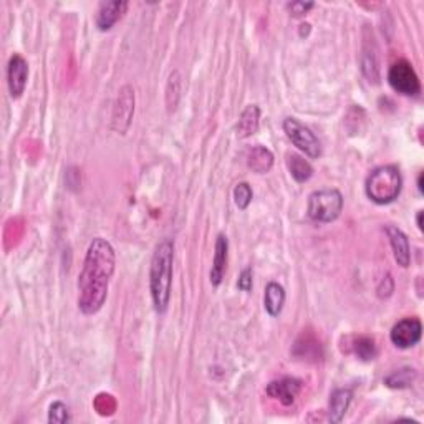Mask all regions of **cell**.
<instances>
[{
  "label": "cell",
  "instance_id": "obj_1",
  "mask_svg": "<svg viewBox=\"0 0 424 424\" xmlns=\"http://www.w3.org/2000/svg\"><path fill=\"white\" fill-rule=\"evenodd\" d=\"M114 265L117 254L113 245L103 237L91 240L78 277V308L81 313L95 315L105 305Z\"/></svg>",
  "mask_w": 424,
  "mask_h": 424
},
{
  "label": "cell",
  "instance_id": "obj_2",
  "mask_svg": "<svg viewBox=\"0 0 424 424\" xmlns=\"http://www.w3.org/2000/svg\"><path fill=\"white\" fill-rule=\"evenodd\" d=\"M172 265H175V242L171 239H165L158 244L151 259L149 269V290L154 310L159 315L166 313L171 300L172 287Z\"/></svg>",
  "mask_w": 424,
  "mask_h": 424
},
{
  "label": "cell",
  "instance_id": "obj_3",
  "mask_svg": "<svg viewBox=\"0 0 424 424\" xmlns=\"http://www.w3.org/2000/svg\"><path fill=\"white\" fill-rule=\"evenodd\" d=\"M401 172L396 166L388 165L379 166L370 172V176L366 177L365 191L370 201H373L375 204L384 206L398 199V196L401 194Z\"/></svg>",
  "mask_w": 424,
  "mask_h": 424
},
{
  "label": "cell",
  "instance_id": "obj_4",
  "mask_svg": "<svg viewBox=\"0 0 424 424\" xmlns=\"http://www.w3.org/2000/svg\"><path fill=\"white\" fill-rule=\"evenodd\" d=\"M341 209H343V196L338 189L313 191L308 197V218L315 223H334L338 219Z\"/></svg>",
  "mask_w": 424,
  "mask_h": 424
},
{
  "label": "cell",
  "instance_id": "obj_5",
  "mask_svg": "<svg viewBox=\"0 0 424 424\" xmlns=\"http://www.w3.org/2000/svg\"><path fill=\"white\" fill-rule=\"evenodd\" d=\"M283 131H285L287 138L293 143V146H297L305 156L317 159L322 156V144L318 141V138L313 134L310 128H307L305 124H302L295 118H285L283 119Z\"/></svg>",
  "mask_w": 424,
  "mask_h": 424
},
{
  "label": "cell",
  "instance_id": "obj_6",
  "mask_svg": "<svg viewBox=\"0 0 424 424\" xmlns=\"http://www.w3.org/2000/svg\"><path fill=\"white\" fill-rule=\"evenodd\" d=\"M388 83L394 91L404 96H418L421 93V83L413 65L406 60H399L388 71Z\"/></svg>",
  "mask_w": 424,
  "mask_h": 424
},
{
  "label": "cell",
  "instance_id": "obj_7",
  "mask_svg": "<svg viewBox=\"0 0 424 424\" xmlns=\"http://www.w3.org/2000/svg\"><path fill=\"white\" fill-rule=\"evenodd\" d=\"M423 335V325L418 318H403L389 331V340L398 348H413L419 343Z\"/></svg>",
  "mask_w": 424,
  "mask_h": 424
},
{
  "label": "cell",
  "instance_id": "obj_8",
  "mask_svg": "<svg viewBox=\"0 0 424 424\" xmlns=\"http://www.w3.org/2000/svg\"><path fill=\"white\" fill-rule=\"evenodd\" d=\"M134 114V91L129 85L119 90L117 106L113 112V128L114 131L124 134L131 124Z\"/></svg>",
  "mask_w": 424,
  "mask_h": 424
},
{
  "label": "cell",
  "instance_id": "obj_9",
  "mask_svg": "<svg viewBox=\"0 0 424 424\" xmlns=\"http://www.w3.org/2000/svg\"><path fill=\"white\" fill-rule=\"evenodd\" d=\"M302 379L285 377L269 383L267 388H265V393H267V396L277 399L283 406H290V404L295 403V398L302 391Z\"/></svg>",
  "mask_w": 424,
  "mask_h": 424
},
{
  "label": "cell",
  "instance_id": "obj_10",
  "mask_svg": "<svg viewBox=\"0 0 424 424\" xmlns=\"http://www.w3.org/2000/svg\"><path fill=\"white\" fill-rule=\"evenodd\" d=\"M28 80V64L18 53H13L8 60L7 69V83L8 91H11L12 98H20L23 91H25Z\"/></svg>",
  "mask_w": 424,
  "mask_h": 424
},
{
  "label": "cell",
  "instance_id": "obj_11",
  "mask_svg": "<svg viewBox=\"0 0 424 424\" xmlns=\"http://www.w3.org/2000/svg\"><path fill=\"white\" fill-rule=\"evenodd\" d=\"M228 257H229V240L224 234L218 235L214 249V260H212L211 269V283L214 287H219L224 281L225 269H228Z\"/></svg>",
  "mask_w": 424,
  "mask_h": 424
},
{
  "label": "cell",
  "instance_id": "obj_12",
  "mask_svg": "<svg viewBox=\"0 0 424 424\" xmlns=\"http://www.w3.org/2000/svg\"><path fill=\"white\" fill-rule=\"evenodd\" d=\"M384 232H387L389 244H391L394 260H396L398 265H401L403 269H406L409 262H411V249H409V240L406 234L399 228H396V225L391 224L384 228Z\"/></svg>",
  "mask_w": 424,
  "mask_h": 424
},
{
  "label": "cell",
  "instance_id": "obj_13",
  "mask_svg": "<svg viewBox=\"0 0 424 424\" xmlns=\"http://www.w3.org/2000/svg\"><path fill=\"white\" fill-rule=\"evenodd\" d=\"M128 8L126 0H114V2H103L96 12V27L101 32L110 30L119 18L124 16Z\"/></svg>",
  "mask_w": 424,
  "mask_h": 424
},
{
  "label": "cell",
  "instance_id": "obj_14",
  "mask_svg": "<svg viewBox=\"0 0 424 424\" xmlns=\"http://www.w3.org/2000/svg\"><path fill=\"white\" fill-rule=\"evenodd\" d=\"M351 399H353V391L348 388L335 389L330 396L329 404V419L331 423H341L343 421L346 411H348Z\"/></svg>",
  "mask_w": 424,
  "mask_h": 424
},
{
  "label": "cell",
  "instance_id": "obj_15",
  "mask_svg": "<svg viewBox=\"0 0 424 424\" xmlns=\"http://www.w3.org/2000/svg\"><path fill=\"white\" fill-rule=\"evenodd\" d=\"M247 166L252 170L255 175H265L272 170L273 166V154L269 148L257 146L250 148L247 153Z\"/></svg>",
  "mask_w": 424,
  "mask_h": 424
},
{
  "label": "cell",
  "instance_id": "obj_16",
  "mask_svg": "<svg viewBox=\"0 0 424 424\" xmlns=\"http://www.w3.org/2000/svg\"><path fill=\"white\" fill-rule=\"evenodd\" d=\"M259 124H260V108L257 105H249L245 106L244 112L240 113L235 131H237L239 138H250L259 131Z\"/></svg>",
  "mask_w": 424,
  "mask_h": 424
},
{
  "label": "cell",
  "instance_id": "obj_17",
  "mask_svg": "<svg viewBox=\"0 0 424 424\" xmlns=\"http://www.w3.org/2000/svg\"><path fill=\"white\" fill-rule=\"evenodd\" d=\"M361 71H363V75L368 78V81H373V83H378L379 81V64L373 38L366 40L363 45V53H361Z\"/></svg>",
  "mask_w": 424,
  "mask_h": 424
},
{
  "label": "cell",
  "instance_id": "obj_18",
  "mask_svg": "<svg viewBox=\"0 0 424 424\" xmlns=\"http://www.w3.org/2000/svg\"><path fill=\"white\" fill-rule=\"evenodd\" d=\"M285 303V288L277 282H269L264 293V307L271 317L281 315Z\"/></svg>",
  "mask_w": 424,
  "mask_h": 424
},
{
  "label": "cell",
  "instance_id": "obj_19",
  "mask_svg": "<svg viewBox=\"0 0 424 424\" xmlns=\"http://www.w3.org/2000/svg\"><path fill=\"white\" fill-rule=\"evenodd\" d=\"M287 167L290 176L297 182H307L313 176V167L305 158L300 154L290 153L287 154Z\"/></svg>",
  "mask_w": 424,
  "mask_h": 424
},
{
  "label": "cell",
  "instance_id": "obj_20",
  "mask_svg": "<svg viewBox=\"0 0 424 424\" xmlns=\"http://www.w3.org/2000/svg\"><path fill=\"white\" fill-rule=\"evenodd\" d=\"M414 379H416V371L413 368H403L394 371V373L384 378V384L393 389H404V388H411Z\"/></svg>",
  "mask_w": 424,
  "mask_h": 424
},
{
  "label": "cell",
  "instance_id": "obj_21",
  "mask_svg": "<svg viewBox=\"0 0 424 424\" xmlns=\"http://www.w3.org/2000/svg\"><path fill=\"white\" fill-rule=\"evenodd\" d=\"M181 96V75L179 71H172L167 78V85H166V105H167V112H175V108L177 106V101H179Z\"/></svg>",
  "mask_w": 424,
  "mask_h": 424
},
{
  "label": "cell",
  "instance_id": "obj_22",
  "mask_svg": "<svg viewBox=\"0 0 424 424\" xmlns=\"http://www.w3.org/2000/svg\"><path fill=\"white\" fill-rule=\"evenodd\" d=\"M353 350L356 356L363 361H371L377 358L378 350L377 345H375V340L370 338V336H358L353 343Z\"/></svg>",
  "mask_w": 424,
  "mask_h": 424
},
{
  "label": "cell",
  "instance_id": "obj_23",
  "mask_svg": "<svg viewBox=\"0 0 424 424\" xmlns=\"http://www.w3.org/2000/svg\"><path fill=\"white\" fill-rule=\"evenodd\" d=\"M252 197L254 192L249 182H239V184L234 187V202L240 211L247 209L250 202H252Z\"/></svg>",
  "mask_w": 424,
  "mask_h": 424
},
{
  "label": "cell",
  "instance_id": "obj_24",
  "mask_svg": "<svg viewBox=\"0 0 424 424\" xmlns=\"http://www.w3.org/2000/svg\"><path fill=\"white\" fill-rule=\"evenodd\" d=\"M70 411L69 406L61 401H55L50 404V409H48V423H55V424H65L70 423Z\"/></svg>",
  "mask_w": 424,
  "mask_h": 424
},
{
  "label": "cell",
  "instance_id": "obj_25",
  "mask_svg": "<svg viewBox=\"0 0 424 424\" xmlns=\"http://www.w3.org/2000/svg\"><path fill=\"white\" fill-rule=\"evenodd\" d=\"M237 288L242 292H250L252 290V269L245 267L242 272H240L239 281H237Z\"/></svg>",
  "mask_w": 424,
  "mask_h": 424
},
{
  "label": "cell",
  "instance_id": "obj_26",
  "mask_svg": "<svg viewBox=\"0 0 424 424\" xmlns=\"http://www.w3.org/2000/svg\"><path fill=\"white\" fill-rule=\"evenodd\" d=\"M315 7V4L313 2H300V0H298V2H292V4H288L287 6V8L288 11H290V13L293 17H300V16H305V13L310 11V8H313Z\"/></svg>",
  "mask_w": 424,
  "mask_h": 424
},
{
  "label": "cell",
  "instance_id": "obj_27",
  "mask_svg": "<svg viewBox=\"0 0 424 424\" xmlns=\"http://www.w3.org/2000/svg\"><path fill=\"white\" fill-rule=\"evenodd\" d=\"M308 32H310V25H308V23H302V25H300V35H303V33L307 35Z\"/></svg>",
  "mask_w": 424,
  "mask_h": 424
},
{
  "label": "cell",
  "instance_id": "obj_28",
  "mask_svg": "<svg viewBox=\"0 0 424 424\" xmlns=\"http://www.w3.org/2000/svg\"><path fill=\"white\" fill-rule=\"evenodd\" d=\"M421 218H423V211H419L418 212V228L419 229H423V220H421Z\"/></svg>",
  "mask_w": 424,
  "mask_h": 424
},
{
  "label": "cell",
  "instance_id": "obj_29",
  "mask_svg": "<svg viewBox=\"0 0 424 424\" xmlns=\"http://www.w3.org/2000/svg\"><path fill=\"white\" fill-rule=\"evenodd\" d=\"M418 187H419V191L423 192V172H421V175H419V179H418Z\"/></svg>",
  "mask_w": 424,
  "mask_h": 424
}]
</instances>
